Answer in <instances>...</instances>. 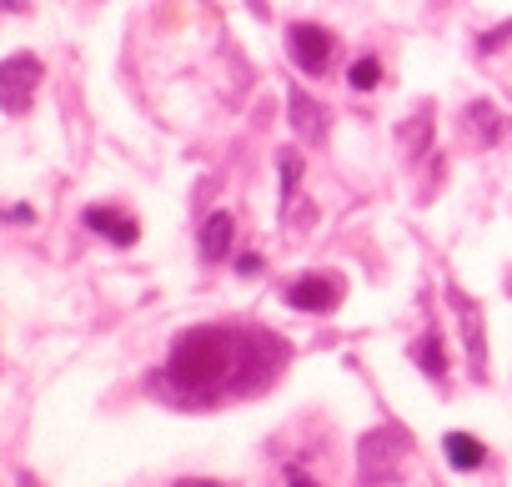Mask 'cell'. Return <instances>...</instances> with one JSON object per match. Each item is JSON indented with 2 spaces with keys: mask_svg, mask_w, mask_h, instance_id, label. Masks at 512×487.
<instances>
[{
  "mask_svg": "<svg viewBox=\"0 0 512 487\" xmlns=\"http://www.w3.org/2000/svg\"><path fill=\"white\" fill-rule=\"evenodd\" d=\"M277 367H282V347H272V337H262V332H251V327H196L171 347L166 377L181 397L216 402V397H231V392L262 387Z\"/></svg>",
  "mask_w": 512,
  "mask_h": 487,
  "instance_id": "cell-1",
  "label": "cell"
},
{
  "mask_svg": "<svg viewBox=\"0 0 512 487\" xmlns=\"http://www.w3.org/2000/svg\"><path fill=\"white\" fill-rule=\"evenodd\" d=\"M287 51H292V61H297V71H302V76H322V71L332 66L337 41H332V31H322V26L302 21V26H292V31H287Z\"/></svg>",
  "mask_w": 512,
  "mask_h": 487,
  "instance_id": "cell-2",
  "label": "cell"
},
{
  "mask_svg": "<svg viewBox=\"0 0 512 487\" xmlns=\"http://www.w3.org/2000/svg\"><path fill=\"white\" fill-rule=\"evenodd\" d=\"M36 81H41V61H36V56L6 61V66H0V106H6V111H26Z\"/></svg>",
  "mask_w": 512,
  "mask_h": 487,
  "instance_id": "cell-3",
  "label": "cell"
},
{
  "mask_svg": "<svg viewBox=\"0 0 512 487\" xmlns=\"http://www.w3.org/2000/svg\"><path fill=\"white\" fill-rule=\"evenodd\" d=\"M287 302L297 312H332L342 302V277H297L287 287Z\"/></svg>",
  "mask_w": 512,
  "mask_h": 487,
  "instance_id": "cell-4",
  "label": "cell"
},
{
  "mask_svg": "<svg viewBox=\"0 0 512 487\" xmlns=\"http://www.w3.org/2000/svg\"><path fill=\"white\" fill-rule=\"evenodd\" d=\"M86 226L101 231L106 241H116V247H136V236H141V226H136L131 216L111 211V206H91V211H86Z\"/></svg>",
  "mask_w": 512,
  "mask_h": 487,
  "instance_id": "cell-5",
  "label": "cell"
},
{
  "mask_svg": "<svg viewBox=\"0 0 512 487\" xmlns=\"http://www.w3.org/2000/svg\"><path fill=\"white\" fill-rule=\"evenodd\" d=\"M231 231H236L231 211H211V216H206V226H201V252H206V262H221V257L231 252Z\"/></svg>",
  "mask_w": 512,
  "mask_h": 487,
  "instance_id": "cell-6",
  "label": "cell"
},
{
  "mask_svg": "<svg viewBox=\"0 0 512 487\" xmlns=\"http://www.w3.org/2000/svg\"><path fill=\"white\" fill-rule=\"evenodd\" d=\"M447 462L457 467V472H477L482 462H487V447L477 442V437H467V432H447Z\"/></svg>",
  "mask_w": 512,
  "mask_h": 487,
  "instance_id": "cell-7",
  "label": "cell"
},
{
  "mask_svg": "<svg viewBox=\"0 0 512 487\" xmlns=\"http://www.w3.org/2000/svg\"><path fill=\"white\" fill-rule=\"evenodd\" d=\"M347 81H352V91H377V81H382V61H377V56H362V61H352Z\"/></svg>",
  "mask_w": 512,
  "mask_h": 487,
  "instance_id": "cell-8",
  "label": "cell"
},
{
  "mask_svg": "<svg viewBox=\"0 0 512 487\" xmlns=\"http://www.w3.org/2000/svg\"><path fill=\"white\" fill-rule=\"evenodd\" d=\"M297 181H302V156H297V151H282V191L292 196Z\"/></svg>",
  "mask_w": 512,
  "mask_h": 487,
  "instance_id": "cell-9",
  "label": "cell"
},
{
  "mask_svg": "<svg viewBox=\"0 0 512 487\" xmlns=\"http://www.w3.org/2000/svg\"><path fill=\"white\" fill-rule=\"evenodd\" d=\"M417 357H422V367H427V372H442V347H437L432 337H427V342H417Z\"/></svg>",
  "mask_w": 512,
  "mask_h": 487,
  "instance_id": "cell-10",
  "label": "cell"
},
{
  "mask_svg": "<svg viewBox=\"0 0 512 487\" xmlns=\"http://www.w3.org/2000/svg\"><path fill=\"white\" fill-rule=\"evenodd\" d=\"M287 482H292V487H317V482H312L302 467H292V472H287Z\"/></svg>",
  "mask_w": 512,
  "mask_h": 487,
  "instance_id": "cell-11",
  "label": "cell"
},
{
  "mask_svg": "<svg viewBox=\"0 0 512 487\" xmlns=\"http://www.w3.org/2000/svg\"><path fill=\"white\" fill-rule=\"evenodd\" d=\"M236 267H241V272H246V277H256V272H262V257H241V262H236Z\"/></svg>",
  "mask_w": 512,
  "mask_h": 487,
  "instance_id": "cell-12",
  "label": "cell"
}]
</instances>
